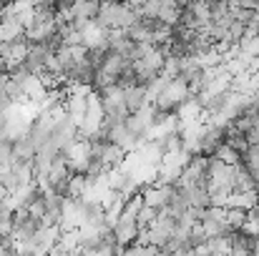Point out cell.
Returning <instances> with one entry per match:
<instances>
[{"label":"cell","mask_w":259,"mask_h":256,"mask_svg":"<svg viewBox=\"0 0 259 256\" xmlns=\"http://www.w3.org/2000/svg\"><path fill=\"white\" fill-rule=\"evenodd\" d=\"M191 98V90H189V83L184 81V78H171L166 88L159 93V98L154 100V106L161 111V113H176L179 111V106L181 103H186Z\"/></svg>","instance_id":"cell-1"},{"label":"cell","mask_w":259,"mask_h":256,"mask_svg":"<svg viewBox=\"0 0 259 256\" xmlns=\"http://www.w3.org/2000/svg\"><path fill=\"white\" fill-rule=\"evenodd\" d=\"M206 186L209 191H237V166L222 164L219 159H209V171H206Z\"/></svg>","instance_id":"cell-2"},{"label":"cell","mask_w":259,"mask_h":256,"mask_svg":"<svg viewBox=\"0 0 259 256\" xmlns=\"http://www.w3.org/2000/svg\"><path fill=\"white\" fill-rule=\"evenodd\" d=\"M191 151L189 148H179V151H166L161 164H159V181L164 183H179L181 173L186 169V164L191 161Z\"/></svg>","instance_id":"cell-3"},{"label":"cell","mask_w":259,"mask_h":256,"mask_svg":"<svg viewBox=\"0 0 259 256\" xmlns=\"http://www.w3.org/2000/svg\"><path fill=\"white\" fill-rule=\"evenodd\" d=\"M214 159H219L222 164H229V166H239L242 164V151H237L232 143H222L219 151L214 153Z\"/></svg>","instance_id":"cell-4"},{"label":"cell","mask_w":259,"mask_h":256,"mask_svg":"<svg viewBox=\"0 0 259 256\" xmlns=\"http://www.w3.org/2000/svg\"><path fill=\"white\" fill-rule=\"evenodd\" d=\"M249 219H252V221H254V224L259 226V203L254 206V209H252V211H249Z\"/></svg>","instance_id":"cell-5"},{"label":"cell","mask_w":259,"mask_h":256,"mask_svg":"<svg viewBox=\"0 0 259 256\" xmlns=\"http://www.w3.org/2000/svg\"><path fill=\"white\" fill-rule=\"evenodd\" d=\"M171 256H199L194 249H184V251H176V254H171Z\"/></svg>","instance_id":"cell-6"}]
</instances>
